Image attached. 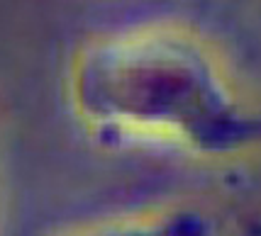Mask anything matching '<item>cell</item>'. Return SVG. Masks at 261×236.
<instances>
[{
  "instance_id": "obj_1",
  "label": "cell",
  "mask_w": 261,
  "mask_h": 236,
  "mask_svg": "<svg viewBox=\"0 0 261 236\" xmlns=\"http://www.w3.org/2000/svg\"><path fill=\"white\" fill-rule=\"evenodd\" d=\"M91 124L156 132L205 156L261 146V112L242 105L215 61L173 29H135L91 44L71 73Z\"/></svg>"
},
{
  "instance_id": "obj_2",
  "label": "cell",
  "mask_w": 261,
  "mask_h": 236,
  "mask_svg": "<svg viewBox=\"0 0 261 236\" xmlns=\"http://www.w3.org/2000/svg\"><path fill=\"white\" fill-rule=\"evenodd\" d=\"M76 236H213V222L200 210L178 207L129 222H115Z\"/></svg>"
}]
</instances>
